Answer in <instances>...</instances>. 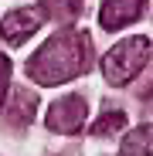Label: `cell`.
Instances as JSON below:
<instances>
[{"label": "cell", "instance_id": "6da1fadb", "mask_svg": "<svg viewBox=\"0 0 153 156\" xmlns=\"http://www.w3.org/2000/svg\"><path fill=\"white\" fill-rule=\"evenodd\" d=\"M89 65H92V34L78 27H65L27 58V75L38 85L51 88L78 78L82 71H89Z\"/></svg>", "mask_w": 153, "mask_h": 156}, {"label": "cell", "instance_id": "7a4b0ae2", "mask_svg": "<svg viewBox=\"0 0 153 156\" xmlns=\"http://www.w3.org/2000/svg\"><path fill=\"white\" fill-rule=\"evenodd\" d=\"M146 61H150V41L146 37H126L102 58V75H106L109 85L122 88L143 71Z\"/></svg>", "mask_w": 153, "mask_h": 156}, {"label": "cell", "instance_id": "3957f363", "mask_svg": "<svg viewBox=\"0 0 153 156\" xmlns=\"http://www.w3.org/2000/svg\"><path fill=\"white\" fill-rule=\"evenodd\" d=\"M89 119V98L85 95H65L58 102H51V109L44 115L51 133H61V136H75L82 133V126Z\"/></svg>", "mask_w": 153, "mask_h": 156}, {"label": "cell", "instance_id": "277c9868", "mask_svg": "<svg viewBox=\"0 0 153 156\" xmlns=\"http://www.w3.org/2000/svg\"><path fill=\"white\" fill-rule=\"evenodd\" d=\"M44 20H48V17H44L41 4H38V7H20V10H14V14H7V17H4V24H0V34H4V41H7V44L20 48V44L27 41V37L41 27Z\"/></svg>", "mask_w": 153, "mask_h": 156}, {"label": "cell", "instance_id": "5b68a950", "mask_svg": "<svg viewBox=\"0 0 153 156\" xmlns=\"http://www.w3.org/2000/svg\"><path fill=\"white\" fill-rule=\"evenodd\" d=\"M150 0H106L99 10V27L102 31H122L146 10Z\"/></svg>", "mask_w": 153, "mask_h": 156}, {"label": "cell", "instance_id": "8992f818", "mask_svg": "<svg viewBox=\"0 0 153 156\" xmlns=\"http://www.w3.org/2000/svg\"><path fill=\"white\" fill-rule=\"evenodd\" d=\"M7 105H4V122L10 129H24V126H31L34 112H38V95L27 92V88H14L10 98H4Z\"/></svg>", "mask_w": 153, "mask_h": 156}, {"label": "cell", "instance_id": "52a82bcc", "mask_svg": "<svg viewBox=\"0 0 153 156\" xmlns=\"http://www.w3.org/2000/svg\"><path fill=\"white\" fill-rule=\"evenodd\" d=\"M119 156H153V126H136L126 133L122 146H119Z\"/></svg>", "mask_w": 153, "mask_h": 156}, {"label": "cell", "instance_id": "ba28073f", "mask_svg": "<svg viewBox=\"0 0 153 156\" xmlns=\"http://www.w3.org/2000/svg\"><path fill=\"white\" fill-rule=\"evenodd\" d=\"M85 7H89V0H41V10H44L51 20H58V24L78 20Z\"/></svg>", "mask_w": 153, "mask_h": 156}, {"label": "cell", "instance_id": "9c48e42d", "mask_svg": "<svg viewBox=\"0 0 153 156\" xmlns=\"http://www.w3.org/2000/svg\"><path fill=\"white\" fill-rule=\"evenodd\" d=\"M126 126V112H102L99 115V122L92 126V136H112V133H119V129Z\"/></svg>", "mask_w": 153, "mask_h": 156}, {"label": "cell", "instance_id": "30bf717a", "mask_svg": "<svg viewBox=\"0 0 153 156\" xmlns=\"http://www.w3.org/2000/svg\"><path fill=\"white\" fill-rule=\"evenodd\" d=\"M10 58L4 55V51H0V102H4V95H7V85H10Z\"/></svg>", "mask_w": 153, "mask_h": 156}, {"label": "cell", "instance_id": "8fae6325", "mask_svg": "<svg viewBox=\"0 0 153 156\" xmlns=\"http://www.w3.org/2000/svg\"><path fill=\"white\" fill-rule=\"evenodd\" d=\"M143 98H146V102H153V82H150V85L143 88Z\"/></svg>", "mask_w": 153, "mask_h": 156}]
</instances>
